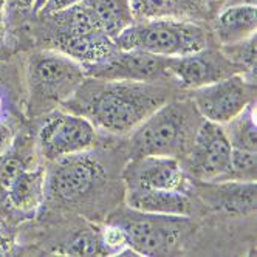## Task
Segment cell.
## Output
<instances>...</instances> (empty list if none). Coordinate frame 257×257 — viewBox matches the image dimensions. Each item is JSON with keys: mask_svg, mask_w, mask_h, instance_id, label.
<instances>
[{"mask_svg": "<svg viewBox=\"0 0 257 257\" xmlns=\"http://www.w3.org/2000/svg\"><path fill=\"white\" fill-rule=\"evenodd\" d=\"M36 0H7V16L8 14H17L24 16L30 11H33Z\"/></svg>", "mask_w": 257, "mask_h": 257, "instance_id": "obj_28", "label": "cell"}, {"mask_svg": "<svg viewBox=\"0 0 257 257\" xmlns=\"http://www.w3.org/2000/svg\"><path fill=\"white\" fill-rule=\"evenodd\" d=\"M53 47L82 65L101 62L116 50L113 39H110L104 33L58 34L53 39Z\"/></svg>", "mask_w": 257, "mask_h": 257, "instance_id": "obj_16", "label": "cell"}, {"mask_svg": "<svg viewBox=\"0 0 257 257\" xmlns=\"http://www.w3.org/2000/svg\"><path fill=\"white\" fill-rule=\"evenodd\" d=\"M222 53L225 58L238 70V73H251L254 75L255 68V34L251 38L235 42L231 45H223Z\"/></svg>", "mask_w": 257, "mask_h": 257, "instance_id": "obj_23", "label": "cell"}, {"mask_svg": "<svg viewBox=\"0 0 257 257\" xmlns=\"http://www.w3.org/2000/svg\"><path fill=\"white\" fill-rule=\"evenodd\" d=\"M65 255H104L108 254L102 240V231L82 229L73 234L68 240L56 249Z\"/></svg>", "mask_w": 257, "mask_h": 257, "instance_id": "obj_22", "label": "cell"}, {"mask_svg": "<svg viewBox=\"0 0 257 257\" xmlns=\"http://www.w3.org/2000/svg\"><path fill=\"white\" fill-rule=\"evenodd\" d=\"M96 143V127L87 118L71 112H48L42 121L36 149L47 160L54 161L68 155L84 154Z\"/></svg>", "mask_w": 257, "mask_h": 257, "instance_id": "obj_6", "label": "cell"}, {"mask_svg": "<svg viewBox=\"0 0 257 257\" xmlns=\"http://www.w3.org/2000/svg\"><path fill=\"white\" fill-rule=\"evenodd\" d=\"M82 67L85 76L108 81H161L169 76L168 58L140 50L116 48L101 62Z\"/></svg>", "mask_w": 257, "mask_h": 257, "instance_id": "obj_10", "label": "cell"}, {"mask_svg": "<svg viewBox=\"0 0 257 257\" xmlns=\"http://www.w3.org/2000/svg\"><path fill=\"white\" fill-rule=\"evenodd\" d=\"M108 223L122 232L127 246L138 255H166L177 248L181 235L188 231L189 217L141 212L127 206L116 211Z\"/></svg>", "mask_w": 257, "mask_h": 257, "instance_id": "obj_5", "label": "cell"}, {"mask_svg": "<svg viewBox=\"0 0 257 257\" xmlns=\"http://www.w3.org/2000/svg\"><path fill=\"white\" fill-rule=\"evenodd\" d=\"M255 5V0H229V5Z\"/></svg>", "mask_w": 257, "mask_h": 257, "instance_id": "obj_30", "label": "cell"}, {"mask_svg": "<svg viewBox=\"0 0 257 257\" xmlns=\"http://www.w3.org/2000/svg\"><path fill=\"white\" fill-rule=\"evenodd\" d=\"M25 110L24 75L10 62H0V119H16Z\"/></svg>", "mask_w": 257, "mask_h": 257, "instance_id": "obj_19", "label": "cell"}, {"mask_svg": "<svg viewBox=\"0 0 257 257\" xmlns=\"http://www.w3.org/2000/svg\"><path fill=\"white\" fill-rule=\"evenodd\" d=\"M135 21L152 17H185L200 11L201 0H131Z\"/></svg>", "mask_w": 257, "mask_h": 257, "instance_id": "obj_20", "label": "cell"}, {"mask_svg": "<svg viewBox=\"0 0 257 257\" xmlns=\"http://www.w3.org/2000/svg\"><path fill=\"white\" fill-rule=\"evenodd\" d=\"M45 174V198L70 203L82 198L102 180V169L98 163L82 154L68 155L50 161Z\"/></svg>", "mask_w": 257, "mask_h": 257, "instance_id": "obj_9", "label": "cell"}, {"mask_svg": "<svg viewBox=\"0 0 257 257\" xmlns=\"http://www.w3.org/2000/svg\"><path fill=\"white\" fill-rule=\"evenodd\" d=\"M189 99L201 118L223 125L254 102V82H248L242 75H231L191 90Z\"/></svg>", "mask_w": 257, "mask_h": 257, "instance_id": "obj_8", "label": "cell"}, {"mask_svg": "<svg viewBox=\"0 0 257 257\" xmlns=\"http://www.w3.org/2000/svg\"><path fill=\"white\" fill-rule=\"evenodd\" d=\"M201 195L205 201L228 214H249L255 211V181H215L205 183Z\"/></svg>", "mask_w": 257, "mask_h": 257, "instance_id": "obj_15", "label": "cell"}, {"mask_svg": "<svg viewBox=\"0 0 257 257\" xmlns=\"http://www.w3.org/2000/svg\"><path fill=\"white\" fill-rule=\"evenodd\" d=\"M254 107H255L254 102L248 104L235 118L223 124L225 134L234 149L257 151Z\"/></svg>", "mask_w": 257, "mask_h": 257, "instance_id": "obj_21", "label": "cell"}, {"mask_svg": "<svg viewBox=\"0 0 257 257\" xmlns=\"http://www.w3.org/2000/svg\"><path fill=\"white\" fill-rule=\"evenodd\" d=\"M14 119H0V155H2L16 138Z\"/></svg>", "mask_w": 257, "mask_h": 257, "instance_id": "obj_26", "label": "cell"}, {"mask_svg": "<svg viewBox=\"0 0 257 257\" xmlns=\"http://www.w3.org/2000/svg\"><path fill=\"white\" fill-rule=\"evenodd\" d=\"M82 0H47L45 5L42 7V10L39 11V16H51L61 13L64 10H68L71 7H75L78 4H81Z\"/></svg>", "mask_w": 257, "mask_h": 257, "instance_id": "obj_27", "label": "cell"}, {"mask_svg": "<svg viewBox=\"0 0 257 257\" xmlns=\"http://www.w3.org/2000/svg\"><path fill=\"white\" fill-rule=\"evenodd\" d=\"M45 2H47V0H36V2H34V8H33V13L39 14V11H41L42 7L45 5Z\"/></svg>", "mask_w": 257, "mask_h": 257, "instance_id": "obj_31", "label": "cell"}, {"mask_svg": "<svg viewBox=\"0 0 257 257\" xmlns=\"http://www.w3.org/2000/svg\"><path fill=\"white\" fill-rule=\"evenodd\" d=\"M85 79L82 64L58 50L31 53L24 70L25 113L28 118L47 115L62 105Z\"/></svg>", "mask_w": 257, "mask_h": 257, "instance_id": "obj_2", "label": "cell"}, {"mask_svg": "<svg viewBox=\"0 0 257 257\" xmlns=\"http://www.w3.org/2000/svg\"><path fill=\"white\" fill-rule=\"evenodd\" d=\"M5 19H7V0H0V34H2Z\"/></svg>", "mask_w": 257, "mask_h": 257, "instance_id": "obj_29", "label": "cell"}, {"mask_svg": "<svg viewBox=\"0 0 257 257\" xmlns=\"http://www.w3.org/2000/svg\"><path fill=\"white\" fill-rule=\"evenodd\" d=\"M215 36L222 45L245 41L255 34V5H226L215 19Z\"/></svg>", "mask_w": 257, "mask_h": 257, "instance_id": "obj_17", "label": "cell"}, {"mask_svg": "<svg viewBox=\"0 0 257 257\" xmlns=\"http://www.w3.org/2000/svg\"><path fill=\"white\" fill-rule=\"evenodd\" d=\"M122 178L127 189H175L185 191L188 180L178 158L146 155L132 158Z\"/></svg>", "mask_w": 257, "mask_h": 257, "instance_id": "obj_11", "label": "cell"}, {"mask_svg": "<svg viewBox=\"0 0 257 257\" xmlns=\"http://www.w3.org/2000/svg\"><path fill=\"white\" fill-rule=\"evenodd\" d=\"M169 101V88L158 81H108L91 78L62 105L87 118L96 128L124 135L132 132Z\"/></svg>", "mask_w": 257, "mask_h": 257, "instance_id": "obj_1", "label": "cell"}, {"mask_svg": "<svg viewBox=\"0 0 257 257\" xmlns=\"http://www.w3.org/2000/svg\"><path fill=\"white\" fill-rule=\"evenodd\" d=\"M232 146L222 124L203 119L188 151L185 172L201 183L225 181L229 174Z\"/></svg>", "mask_w": 257, "mask_h": 257, "instance_id": "obj_7", "label": "cell"}, {"mask_svg": "<svg viewBox=\"0 0 257 257\" xmlns=\"http://www.w3.org/2000/svg\"><path fill=\"white\" fill-rule=\"evenodd\" d=\"M201 121L191 99L164 102L132 131L128 141L132 158L186 155Z\"/></svg>", "mask_w": 257, "mask_h": 257, "instance_id": "obj_3", "label": "cell"}, {"mask_svg": "<svg viewBox=\"0 0 257 257\" xmlns=\"http://www.w3.org/2000/svg\"><path fill=\"white\" fill-rule=\"evenodd\" d=\"M125 203L128 208L163 215L191 217L192 201L186 191L175 189H127Z\"/></svg>", "mask_w": 257, "mask_h": 257, "instance_id": "obj_14", "label": "cell"}, {"mask_svg": "<svg viewBox=\"0 0 257 257\" xmlns=\"http://www.w3.org/2000/svg\"><path fill=\"white\" fill-rule=\"evenodd\" d=\"M255 175H257V155H255V151L234 149L232 148L231 166H229V174H228L226 180L255 181Z\"/></svg>", "mask_w": 257, "mask_h": 257, "instance_id": "obj_24", "label": "cell"}, {"mask_svg": "<svg viewBox=\"0 0 257 257\" xmlns=\"http://www.w3.org/2000/svg\"><path fill=\"white\" fill-rule=\"evenodd\" d=\"M95 19L98 28L115 39L116 36L135 22L131 0H82Z\"/></svg>", "mask_w": 257, "mask_h": 257, "instance_id": "obj_18", "label": "cell"}, {"mask_svg": "<svg viewBox=\"0 0 257 257\" xmlns=\"http://www.w3.org/2000/svg\"><path fill=\"white\" fill-rule=\"evenodd\" d=\"M2 206H7L8 208V205H7V201H5V198L0 195V209H2Z\"/></svg>", "mask_w": 257, "mask_h": 257, "instance_id": "obj_32", "label": "cell"}, {"mask_svg": "<svg viewBox=\"0 0 257 257\" xmlns=\"http://www.w3.org/2000/svg\"><path fill=\"white\" fill-rule=\"evenodd\" d=\"M16 246V232L8 225L0 222V255L14 254Z\"/></svg>", "mask_w": 257, "mask_h": 257, "instance_id": "obj_25", "label": "cell"}, {"mask_svg": "<svg viewBox=\"0 0 257 257\" xmlns=\"http://www.w3.org/2000/svg\"><path fill=\"white\" fill-rule=\"evenodd\" d=\"M168 70L169 75H172L186 90L217 82L231 75H240L223 53L218 54L206 48L183 56L168 58Z\"/></svg>", "mask_w": 257, "mask_h": 257, "instance_id": "obj_12", "label": "cell"}, {"mask_svg": "<svg viewBox=\"0 0 257 257\" xmlns=\"http://www.w3.org/2000/svg\"><path fill=\"white\" fill-rule=\"evenodd\" d=\"M47 168L36 164L17 174L4 189V198L11 211L31 215L38 211L45 197Z\"/></svg>", "mask_w": 257, "mask_h": 257, "instance_id": "obj_13", "label": "cell"}, {"mask_svg": "<svg viewBox=\"0 0 257 257\" xmlns=\"http://www.w3.org/2000/svg\"><path fill=\"white\" fill-rule=\"evenodd\" d=\"M119 50H140L175 58L208 47L203 27L183 17H152L135 21L113 39Z\"/></svg>", "mask_w": 257, "mask_h": 257, "instance_id": "obj_4", "label": "cell"}]
</instances>
